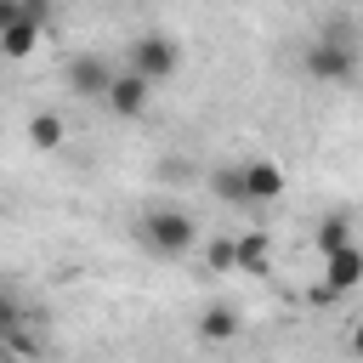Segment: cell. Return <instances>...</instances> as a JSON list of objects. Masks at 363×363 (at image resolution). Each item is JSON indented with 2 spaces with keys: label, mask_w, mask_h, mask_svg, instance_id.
I'll use <instances>...</instances> for the list:
<instances>
[{
  "label": "cell",
  "mask_w": 363,
  "mask_h": 363,
  "mask_svg": "<svg viewBox=\"0 0 363 363\" xmlns=\"http://www.w3.org/2000/svg\"><path fill=\"white\" fill-rule=\"evenodd\" d=\"M306 74L323 79V85H346L357 74V45H352V23H329L312 45H306Z\"/></svg>",
  "instance_id": "6da1fadb"
},
{
  "label": "cell",
  "mask_w": 363,
  "mask_h": 363,
  "mask_svg": "<svg viewBox=\"0 0 363 363\" xmlns=\"http://www.w3.org/2000/svg\"><path fill=\"white\" fill-rule=\"evenodd\" d=\"M136 238L153 250V255H164V261H176V255H187L193 250V216L187 210H170V204H159V210H147L142 221H136Z\"/></svg>",
  "instance_id": "7a4b0ae2"
},
{
  "label": "cell",
  "mask_w": 363,
  "mask_h": 363,
  "mask_svg": "<svg viewBox=\"0 0 363 363\" xmlns=\"http://www.w3.org/2000/svg\"><path fill=\"white\" fill-rule=\"evenodd\" d=\"M176 62H182V45H176L170 34L153 28V34H136V40H130V68H136L147 85H153V79H170Z\"/></svg>",
  "instance_id": "3957f363"
},
{
  "label": "cell",
  "mask_w": 363,
  "mask_h": 363,
  "mask_svg": "<svg viewBox=\"0 0 363 363\" xmlns=\"http://www.w3.org/2000/svg\"><path fill=\"white\" fill-rule=\"evenodd\" d=\"M363 284V250L357 244H340V250H323V289L346 295Z\"/></svg>",
  "instance_id": "277c9868"
},
{
  "label": "cell",
  "mask_w": 363,
  "mask_h": 363,
  "mask_svg": "<svg viewBox=\"0 0 363 363\" xmlns=\"http://www.w3.org/2000/svg\"><path fill=\"white\" fill-rule=\"evenodd\" d=\"M102 102H108V108H113L119 119H136V113L147 108V79H142L136 68H125V74H113V79H108Z\"/></svg>",
  "instance_id": "5b68a950"
},
{
  "label": "cell",
  "mask_w": 363,
  "mask_h": 363,
  "mask_svg": "<svg viewBox=\"0 0 363 363\" xmlns=\"http://www.w3.org/2000/svg\"><path fill=\"white\" fill-rule=\"evenodd\" d=\"M108 79H113V68H108L102 57H74V62H68V91H79V96H96V102H102Z\"/></svg>",
  "instance_id": "8992f818"
},
{
  "label": "cell",
  "mask_w": 363,
  "mask_h": 363,
  "mask_svg": "<svg viewBox=\"0 0 363 363\" xmlns=\"http://www.w3.org/2000/svg\"><path fill=\"white\" fill-rule=\"evenodd\" d=\"M238 170H244V199H250V204H267V199L284 193V170H278V164L255 159V164H238Z\"/></svg>",
  "instance_id": "52a82bcc"
},
{
  "label": "cell",
  "mask_w": 363,
  "mask_h": 363,
  "mask_svg": "<svg viewBox=\"0 0 363 363\" xmlns=\"http://www.w3.org/2000/svg\"><path fill=\"white\" fill-rule=\"evenodd\" d=\"M34 45H40V23H34L28 11H23V17H11V23L0 28V51H6V57H28Z\"/></svg>",
  "instance_id": "ba28073f"
},
{
  "label": "cell",
  "mask_w": 363,
  "mask_h": 363,
  "mask_svg": "<svg viewBox=\"0 0 363 363\" xmlns=\"http://www.w3.org/2000/svg\"><path fill=\"white\" fill-rule=\"evenodd\" d=\"M340 244H352V210H335L318 221V250H340Z\"/></svg>",
  "instance_id": "9c48e42d"
},
{
  "label": "cell",
  "mask_w": 363,
  "mask_h": 363,
  "mask_svg": "<svg viewBox=\"0 0 363 363\" xmlns=\"http://www.w3.org/2000/svg\"><path fill=\"white\" fill-rule=\"evenodd\" d=\"M199 335H204V340H233V335H238V312H233V306H210V312L199 318Z\"/></svg>",
  "instance_id": "30bf717a"
},
{
  "label": "cell",
  "mask_w": 363,
  "mask_h": 363,
  "mask_svg": "<svg viewBox=\"0 0 363 363\" xmlns=\"http://www.w3.org/2000/svg\"><path fill=\"white\" fill-rule=\"evenodd\" d=\"M210 193H216V199H227V204H250V199H244V170H238V164H233V170L221 164V170L210 176Z\"/></svg>",
  "instance_id": "8fae6325"
},
{
  "label": "cell",
  "mask_w": 363,
  "mask_h": 363,
  "mask_svg": "<svg viewBox=\"0 0 363 363\" xmlns=\"http://www.w3.org/2000/svg\"><path fill=\"white\" fill-rule=\"evenodd\" d=\"M233 267H250V272H261V267H267V233H250V238H238V244H233Z\"/></svg>",
  "instance_id": "7c38bea8"
},
{
  "label": "cell",
  "mask_w": 363,
  "mask_h": 363,
  "mask_svg": "<svg viewBox=\"0 0 363 363\" xmlns=\"http://www.w3.org/2000/svg\"><path fill=\"white\" fill-rule=\"evenodd\" d=\"M28 142H34V147H57V142H62V119H57V113H34V119H28Z\"/></svg>",
  "instance_id": "4fadbf2b"
},
{
  "label": "cell",
  "mask_w": 363,
  "mask_h": 363,
  "mask_svg": "<svg viewBox=\"0 0 363 363\" xmlns=\"http://www.w3.org/2000/svg\"><path fill=\"white\" fill-rule=\"evenodd\" d=\"M210 272H233V238H210Z\"/></svg>",
  "instance_id": "5bb4252c"
},
{
  "label": "cell",
  "mask_w": 363,
  "mask_h": 363,
  "mask_svg": "<svg viewBox=\"0 0 363 363\" xmlns=\"http://www.w3.org/2000/svg\"><path fill=\"white\" fill-rule=\"evenodd\" d=\"M17 323H23V306H17V301L0 289V335H6V329H17Z\"/></svg>",
  "instance_id": "9a60e30c"
},
{
  "label": "cell",
  "mask_w": 363,
  "mask_h": 363,
  "mask_svg": "<svg viewBox=\"0 0 363 363\" xmlns=\"http://www.w3.org/2000/svg\"><path fill=\"white\" fill-rule=\"evenodd\" d=\"M11 17H23V0H0V28H6Z\"/></svg>",
  "instance_id": "2e32d148"
}]
</instances>
